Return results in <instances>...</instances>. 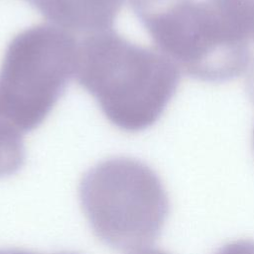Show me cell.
Here are the masks:
<instances>
[{
  "label": "cell",
  "instance_id": "277c9868",
  "mask_svg": "<svg viewBox=\"0 0 254 254\" xmlns=\"http://www.w3.org/2000/svg\"><path fill=\"white\" fill-rule=\"evenodd\" d=\"M79 45L69 32L39 24L9 42L0 64V121L37 129L75 75Z\"/></svg>",
  "mask_w": 254,
  "mask_h": 254
},
{
  "label": "cell",
  "instance_id": "5b68a950",
  "mask_svg": "<svg viewBox=\"0 0 254 254\" xmlns=\"http://www.w3.org/2000/svg\"><path fill=\"white\" fill-rule=\"evenodd\" d=\"M52 25L85 36L112 30L124 0H27Z\"/></svg>",
  "mask_w": 254,
  "mask_h": 254
},
{
  "label": "cell",
  "instance_id": "8992f818",
  "mask_svg": "<svg viewBox=\"0 0 254 254\" xmlns=\"http://www.w3.org/2000/svg\"><path fill=\"white\" fill-rule=\"evenodd\" d=\"M25 162L21 132L0 121V178L18 172Z\"/></svg>",
  "mask_w": 254,
  "mask_h": 254
},
{
  "label": "cell",
  "instance_id": "8fae6325",
  "mask_svg": "<svg viewBox=\"0 0 254 254\" xmlns=\"http://www.w3.org/2000/svg\"><path fill=\"white\" fill-rule=\"evenodd\" d=\"M252 64L249 66V74H248V81L254 85V59H252Z\"/></svg>",
  "mask_w": 254,
  "mask_h": 254
},
{
  "label": "cell",
  "instance_id": "7a4b0ae2",
  "mask_svg": "<svg viewBox=\"0 0 254 254\" xmlns=\"http://www.w3.org/2000/svg\"><path fill=\"white\" fill-rule=\"evenodd\" d=\"M141 23L157 49L193 78L226 81L251 64L254 0H182Z\"/></svg>",
  "mask_w": 254,
  "mask_h": 254
},
{
  "label": "cell",
  "instance_id": "30bf717a",
  "mask_svg": "<svg viewBox=\"0 0 254 254\" xmlns=\"http://www.w3.org/2000/svg\"><path fill=\"white\" fill-rule=\"evenodd\" d=\"M132 254H170V253L158 248H145V249L143 248Z\"/></svg>",
  "mask_w": 254,
  "mask_h": 254
},
{
  "label": "cell",
  "instance_id": "3957f363",
  "mask_svg": "<svg viewBox=\"0 0 254 254\" xmlns=\"http://www.w3.org/2000/svg\"><path fill=\"white\" fill-rule=\"evenodd\" d=\"M78 196L94 235L120 251L143 249L155 242L170 211L158 174L129 157L108 158L86 171Z\"/></svg>",
  "mask_w": 254,
  "mask_h": 254
},
{
  "label": "cell",
  "instance_id": "7c38bea8",
  "mask_svg": "<svg viewBox=\"0 0 254 254\" xmlns=\"http://www.w3.org/2000/svg\"><path fill=\"white\" fill-rule=\"evenodd\" d=\"M253 146H254V131H253Z\"/></svg>",
  "mask_w": 254,
  "mask_h": 254
},
{
  "label": "cell",
  "instance_id": "6da1fadb",
  "mask_svg": "<svg viewBox=\"0 0 254 254\" xmlns=\"http://www.w3.org/2000/svg\"><path fill=\"white\" fill-rule=\"evenodd\" d=\"M75 76L106 119L131 133L160 119L181 80L180 68L166 55L113 30L86 36L79 44Z\"/></svg>",
  "mask_w": 254,
  "mask_h": 254
},
{
  "label": "cell",
  "instance_id": "9c48e42d",
  "mask_svg": "<svg viewBox=\"0 0 254 254\" xmlns=\"http://www.w3.org/2000/svg\"><path fill=\"white\" fill-rule=\"evenodd\" d=\"M0 254H42V253H37V252L24 250V249L12 248V249H0ZM52 254H81V253L73 252V251H62V252L52 253Z\"/></svg>",
  "mask_w": 254,
  "mask_h": 254
},
{
  "label": "cell",
  "instance_id": "52a82bcc",
  "mask_svg": "<svg viewBox=\"0 0 254 254\" xmlns=\"http://www.w3.org/2000/svg\"><path fill=\"white\" fill-rule=\"evenodd\" d=\"M140 21L158 14L182 0H127Z\"/></svg>",
  "mask_w": 254,
  "mask_h": 254
},
{
  "label": "cell",
  "instance_id": "ba28073f",
  "mask_svg": "<svg viewBox=\"0 0 254 254\" xmlns=\"http://www.w3.org/2000/svg\"><path fill=\"white\" fill-rule=\"evenodd\" d=\"M214 254H254V240L239 239L228 242Z\"/></svg>",
  "mask_w": 254,
  "mask_h": 254
}]
</instances>
